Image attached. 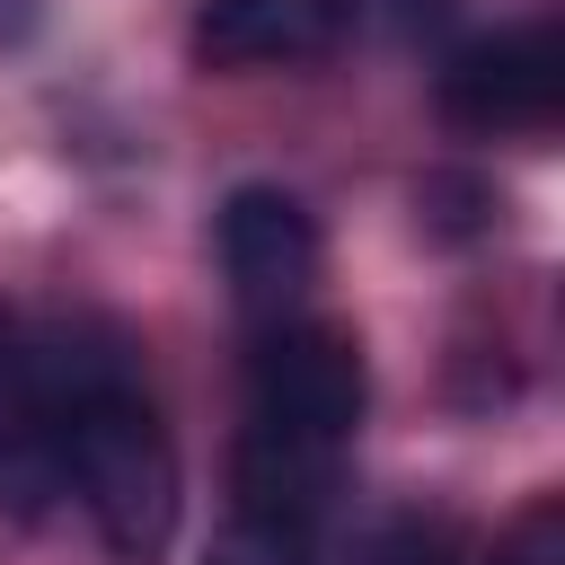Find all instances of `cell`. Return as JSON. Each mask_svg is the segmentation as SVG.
Segmentation results:
<instances>
[{
    "label": "cell",
    "mask_w": 565,
    "mask_h": 565,
    "mask_svg": "<svg viewBox=\"0 0 565 565\" xmlns=\"http://www.w3.org/2000/svg\"><path fill=\"white\" fill-rule=\"evenodd\" d=\"M362 406H371V371H362L353 327L309 318V309L256 327V353H247V424L256 433L344 459L362 433Z\"/></svg>",
    "instance_id": "1"
},
{
    "label": "cell",
    "mask_w": 565,
    "mask_h": 565,
    "mask_svg": "<svg viewBox=\"0 0 565 565\" xmlns=\"http://www.w3.org/2000/svg\"><path fill=\"white\" fill-rule=\"evenodd\" d=\"M486 565H565V503L556 494H530L512 512V530L486 547Z\"/></svg>",
    "instance_id": "7"
},
{
    "label": "cell",
    "mask_w": 565,
    "mask_h": 565,
    "mask_svg": "<svg viewBox=\"0 0 565 565\" xmlns=\"http://www.w3.org/2000/svg\"><path fill=\"white\" fill-rule=\"evenodd\" d=\"M309 539L318 530H291V521H256V512H230L212 565H309Z\"/></svg>",
    "instance_id": "6"
},
{
    "label": "cell",
    "mask_w": 565,
    "mask_h": 565,
    "mask_svg": "<svg viewBox=\"0 0 565 565\" xmlns=\"http://www.w3.org/2000/svg\"><path fill=\"white\" fill-rule=\"evenodd\" d=\"M441 115L459 132H486V141H539L556 132V106H565V35L539 18V26H503V35H477L441 62L433 79Z\"/></svg>",
    "instance_id": "2"
},
{
    "label": "cell",
    "mask_w": 565,
    "mask_h": 565,
    "mask_svg": "<svg viewBox=\"0 0 565 565\" xmlns=\"http://www.w3.org/2000/svg\"><path fill=\"white\" fill-rule=\"evenodd\" d=\"M353 26V0H203L194 62L203 71H300L327 62Z\"/></svg>",
    "instance_id": "4"
},
{
    "label": "cell",
    "mask_w": 565,
    "mask_h": 565,
    "mask_svg": "<svg viewBox=\"0 0 565 565\" xmlns=\"http://www.w3.org/2000/svg\"><path fill=\"white\" fill-rule=\"evenodd\" d=\"M9 371H18V327H9V309H0V415H9Z\"/></svg>",
    "instance_id": "8"
},
{
    "label": "cell",
    "mask_w": 565,
    "mask_h": 565,
    "mask_svg": "<svg viewBox=\"0 0 565 565\" xmlns=\"http://www.w3.org/2000/svg\"><path fill=\"white\" fill-rule=\"evenodd\" d=\"M353 565H468V530L441 503H397L362 530Z\"/></svg>",
    "instance_id": "5"
},
{
    "label": "cell",
    "mask_w": 565,
    "mask_h": 565,
    "mask_svg": "<svg viewBox=\"0 0 565 565\" xmlns=\"http://www.w3.org/2000/svg\"><path fill=\"white\" fill-rule=\"evenodd\" d=\"M318 221L300 212V194L282 185H238L221 203V274H230V300L265 327V318H300L309 282H318Z\"/></svg>",
    "instance_id": "3"
}]
</instances>
